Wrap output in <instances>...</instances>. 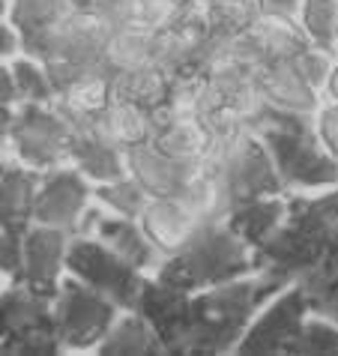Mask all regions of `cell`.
<instances>
[{"instance_id": "cell-19", "label": "cell", "mask_w": 338, "mask_h": 356, "mask_svg": "<svg viewBox=\"0 0 338 356\" xmlns=\"http://www.w3.org/2000/svg\"><path fill=\"white\" fill-rule=\"evenodd\" d=\"M69 162L81 168L93 183H111L120 180V177H129L126 150L99 135L75 132L72 147H69Z\"/></svg>"}, {"instance_id": "cell-25", "label": "cell", "mask_w": 338, "mask_h": 356, "mask_svg": "<svg viewBox=\"0 0 338 356\" xmlns=\"http://www.w3.org/2000/svg\"><path fill=\"white\" fill-rule=\"evenodd\" d=\"M6 66L13 72V81L18 87V99L22 102H42V105L57 102V90L42 60L27 57V54H15L13 60H6Z\"/></svg>"}, {"instance_id": "cell-34", "label": "cell", "mask_w": 338, "mask_h": 356, "mask_svg": "<svg viewBox=\"0 0 338 356\" xmlns=\"http://www.w3.org/2000/svg\"><path fill=\"white\" fill-rule=\"evenodd\" d=\"M335 36H338V31H335Z\"/></svg>"}, {"instance_id": "cell-5", "label": "cell", "mask_w": 338, "mask_h": 356, "mask_svg": "<svg viewBox=\"0 0 338 356\" xmlns=\"http://www.w3.org/2000/svg\"><path fill=\"white\" fill-rule=\"evenodd\" d=\"M72 138V123L57 111V105L22 102L15 105V114L13 108H3V144L13 147L18 162L36 171H51L69 162Z\"/></svg>"}, {"instance_id": "cell-3", "label": "cell", "mask_w": 338, "mask_h": 356, "mask_svg": "<svg viewBox=\"0 0 338 356\" xmlns=\"http://www.w3.org/2000/svg\"><path fill=\"white\" fill-rule=\"evenodd\" d=\"M338 219V186L321 195H287V219L257 249L261 270L296 282L330 254L332 225Z\"/></svg>"}, {"instance_id": "cell-20", "label": "cell", "mask_w": 338, "mask_h": 356, "mask_svg": "<svg viewBox=\"0 0 338 356\" xmlns=\"http://www.w3.org/2000/svg\"><path fill=\"white\" fill-rule=\"evenodd\" d=\"M284 219H287V197L270 195V197H255V201L236 204L234 210L227 213L225 222L231 225L246 243L261 249L278 227H282Z\"/></svg>"}, {"instance_id": "cell-16", "label": "cell", "mask_w": 338, "mask_h": 356, "mask_svg": "<svg viewBox=\"0 0 338 356\" xmlns=\"http://www.w3.org/2000/svg\"><path fill=\"white\" fill-rule=\"evenodd\" d=\"M255 87L264 93L266 102H273L278 108H291V111L312 114L323 105L321 90L308 81V75L303 72V66L296 60L261 66L255 72Z\"/></svg>"}, {"instance_id": "cell-24", "label": "cell", "mask_w": 338, "mask_h": 356, "mask_svg": "<svg viewBox=\"0 0 338 356\" xmlns=\"http://www.w3.org/2000/svg\"><path fill=\"white\" fill-rule=\"evenodd\" d=\"M93 197L102 207H108L111 213L129 216V219H141L144 210L153 201V195L132 174L120 177V180H111V183H93Z\"/></svg>"}, {"instance_id": "cell-17", "label": "cell", "mask_w": 338, "mask_h": 356, "mask_svg": "<svg viewBox=\"0 0 338 356\" xmlns=\"http://www.w3.org/2000/svg\"><path fill=\"white\" fill-rule=\"evenodd\" d=\"M45 171L24 165V162H3V180H0V219L18 231H27L33 225V207L39 195Z\"/></svg>"}, {"instance_id": "cell-13", "label": "cell", "mask_w": 338, "mask_h": 356, "mask_svg": "<svg viewBox=\"0 0 338 356\" xmlns=\"http://www.w3.org/2000/svg\"><path fill=\"white\" fill-rule=\"evenodd\" d=\"M138 312L150 321L168 353H186V341L192 335V293L147 275Z\"/></svg>"}, {"instance_id": "cell-26", "label": "cell", "mask_w": 338, "mask_h": 356, "mask_svg": "<svg viewBox=\"0 0 338 356\" xmlns=\"http://www.w3.org/2000/svg\"><path fill=\"white\" fill-rule=\"evenodd\" d=\"M300 24L314 48L338 57V0H303Z\"/></svg>"}, {"instance_id": "cell-11", "label": "cell", "mask_w": 338, "mask_h": 356, "mask_svg": "<svg viewBox=\"0 0 338 356\" xmlns=\"http://www.w3.org/2000/svg\"><path fill=\"white\" fill-rule=\"evenodd\" d=\"M96 201L93 197V180L87 177L81 168L75 165H61L42 174L33 207V222L63 227L69 234H78L87 207Z\"/></svg>"}, {"instance_id": "cell-29", "label": "cell", "mask_w": 338, "mask_h": 356, "mask_svg": "<svg viewBox=\"0 0 338 356\" xmlns=\"http://www.w3.org/2000/svg\"><path fill=\"white\" fill-rule=\"evenodd\" d=\"M314 123H317V135H321L323 147L338 159V102L330 99L314 111Z\"/></svg>"}, {"instance_id": "cell-15", "label": "cell", "mask_w": 338, "mask_h": 356, "mask_svg": "<svg viewBox=\"0 0 338 356\" xmlns=\"http://www.w3.org/2000/svg\"><path fill=\"white\" fill-rule=\"evenodd\" d=\"M105 210H102V216H99V222L93 227V236L96 240H102L108 249H114L129 264H135L141 273L153 275L159 266H162L165 252L150 240V234L144 231L141 219H129V216L105 213Z\"/></svg>"}, {"instance_id": "cell-18", "label": "cell", "mask_w": 338, "mask_h": 356, "mask_svg": "<svg viewBox=\"0 0 338 356\" xmlns=\"http://www.w3.org/2000/svg\"><path fill=\"white\" fill-rule=\"evenodd\" d=\"M141 225L168 258L188 240V234L198 227V219L180 197H153L141 216Z\"/></svg>"}, {"instance_id": "cell-9", "label": "cell", "mask_w": 338, "mask_h": 356, "mask_svg": "<svg viewBox=\"0 0 338 356\" xmlns=\"http://www.w3.org/2000/svg\"><path fill=\"white\" fill-rule=\"evenodd\" d=\"M3 353H61L63 341L54 323V300L39 296L27 284L6 282L3 300Z\"/></svg>"}, {"instance_id": "cell-10", "label": "cell", "mask_w": 338, "mask_h": 356, "mask_svg": "<svg viewBox=\"0 0 338 356\" xmlns=\"http://www.w3.org/2000/svg\"><path fill=\"white\" fill-rule=\"evenodd\" d=\"M308 318V300L300 282H291L257 312L234 353H291Z\"/></svg>"}, {"instance_id": "cell-14", "label": "cell", "mask_w": 338, "mask_h": 356, "mask_svg": "<svg viewBox=\"0 0 338 356\" xmlns=\"http://www.w3.org/2000/svg\"><path fill=\"white\" fill-rule=\"evenodd\" d=\"M126 162H129V174L153 197H180L207 159L204 162L180 159V156L159 150L153 141H141L126 150Z\"/></svg>"}, {"instance_id": "cell-28", "label": "cell", "mask_w": 338, "mask_h": 356, "mask_svg": "<svg viewBox=\"0 0 338 356\" xmlns=\"http://www.w3.org/2000/svg\"><path fill=\"white\" fill-rule=\"evenodd\" d=\"M24 234L13 225H3V245H0V266H3V279L22 284L24 275Z\"/></svg>"}, {"instance_id": "cell-12", "label": "cell", "mask_w": 338, "mask_h": 356, "mask_svg": "<svg viewBox=\"0 0 338 356\" xmlns=\"http://www.w3.org/2000/svg\"><path fill=\"white\" fill-rule=\"evenodd\" d=\"M72 234L63 227L33 222L24 234V275L22 284L48 300H57L66 273V254Z\"/></svg>"}, {"instance_id": "cell-1", "label": "cell", "mask_w": 338, "mask_h": 356, "mask_svg": "<svg viewBox=\"0 0 338 356\" xmlns=\"http://www.w3.org/2000/svg\"><path fill=\"white\" fill-rule=\"evenodd\" d=\"M287 284L291 282L282 275L257 270L192 293V335L186 353H234L257 312Z\"/></svg>"}, {"instance_id": "cell-21", "label": "cell", "mask_w": 338, "mask_h": 356, "mask_svg": "<svg viewBox=\"0 0 338 356\" xmlns=\"http://www.w3.org/2000/svg\"><path fill=\"white\" fill-rule=\"evenodd\" d=\"M96 353L105 356H144V353H168L162 339L156 335V330L150 326V321L144 318L138 309L120 312V318L114 321L111 332L105 335V341L99 344Z\"/></svg>"}, {"instance_id": "cell-23", "label": "cell", "mask_w": 338, "mask_h": 356, "mask_svg": "<svg viewBox=\"0 0 338 356\" xmlns=\"http://www.w3.org/2000/svg\"><path fill=\"white\" fill-rule=\"evenodd\" d=\"M296 282L305 291L308 312L338 323V254H326L314 270H308Z\"/></svg>"}, {"instance_id": "cell-22", "label": "cell", "mask_w": 338, "mask_h": 356, "mask_svg": "<svg viewBox=\"0 0 338 356\" xmlns=\"http://www.w3.org/2000/svg\"><path fill=\"white\" fill-rule=\"evenodd\" d=\"M6 18L18 27L22 39L51 31L75 13L72 0H3Z\"/></svg>"}, {"instance_id": "cell-8", "label": "cell", "mask_w": 338, "mask_h": 356, "mask_svg": "<svg viewBox=\"0 0 338 356\" xmlns=\"http://www.w3.org/2000/svg\"><path fill=\"white\" fill-rule=\"evenodd\" d=\"M66 273H72L75 279L90 284L93 291L111 296L123 312L138 309V300H141L147 282V273L120 258L96 236H72L66 254Z\"/></svg>"}, {"instance_id": "cell-32", "label": "cell", "mask_w": 338, "mask_h": 356, "mask_svg": "<svg viewBox=\"0 0 338 356\" xmlns=\"http://www.w3.org/2000/svg\"><path fill=\"white\" fill-rule=\"evenodd\" d=\"M330 254H338V219L332 225V236H330Z\"/></svg>"}, {"instance_id": "cell-2", "label": "cell", "mask_w": 338, "mask_h": 356, "mask_svg": "<svg viewBox=\"0 0 338 356\" xmlns=\"http://www.w3.org/2000/svg\"><path fill=\"white\" fill-rule=\"evenodd\" d=\"M261 270V258L227 222H198L188 240L153 273L159 282L198 293L222 282H234Z\"/></svg>"}, {"instance_id": "cell-33", "label": "cell", "mask_w": 338, "mask_h": 356, "mask_svg": "<svg viewBox=\"0 0 338 356\" xmlns=\"http://www.w3.org/2000/svg\"><path fill=\"white\" fill-rule=\"evenodd\" d=\"M72 6H75V13H87L93 6V0H72Z\"/></svg>"}, {"instance_id": "cell-7", "label": "cell", "mask_w": 338, "mask_h": 356, "mask_svg": "<svg viewBox=\"0 0 338 356\" xmlns=\"http://www.w3.org/2000/svg\"><path fill=\"white\" fill-rule=\"evenodd\" d=\"M120 312L123 309L111 296L93 291L90 284L66 273L61 293L54 300V323L63 350H99Z\"/></svg>"}, {"instance_id": "cell-30", "label": "cell", "mask_w": 338, "mask_h": 356, "mask_svg": "<svg viewBox=\"0 0 338 356\" xmlns=\"http://www.w3.org/2000/svg\"><path fill=\"white\" fill-rule=\"evenodd\" d=\"M303 0H264L266 15H284V18H300Z\"/></svg>"}, {"instance_id": "cell-4", "label": "cell", "mask_w": 338, "mask_h": 356, "mask_svg": "<svg viewBox=\"0 0 338 356\" xmlns=\"http://www.w3.org/2000/svg\"><path fill=\"white\" fill-rule=\"evenodd\" d=\"M248 129H255L270 147L287 189L303 192L338 186V159L323 147L317 123L308 120L303 111L264 102L261 114L255 117Z\"/></svg>"}, {"instance_id": "cell-6", "label": "cell", "mask_w": 338, "mask_h": 356, "mask_svg": "<svg viewBox=\"0 0 338 356\" xmlns=\"http://www.w3.org/2000/svg\"><path fill=\"white\" fill-rule=\"evenodd\" d=\"M210 156L227 186L234 207L255 201V197L282 195L287 189L275 168L270 147L264 144V138L255 129H243L234 138H227V141L216 144V150Z\"/></svg>"}, {"instance_id": "cell-31", "label": "cell", "mask_w": 338, "mask_h": 356, "mask_svg": "<svg viewBox=\"0 0 338 356\" xmlns=\"http://www.w3.org/2000/svg\"><path fill=\"white\" fill-rule=\"evenodd\" d=\"M323 93L330 96V99H335V102H338V60H335V66H332V75H330V81H326Z\"/></svg>"}, {"instance_id": "cell-27", "label": "cell", "mask_w": 338, "mask_h": 356, "mask_svg": "<svg viewBox=\"0 0 338 356\" xmlns=\"http://www.w3.org/2000/svg\"><path fill=\"white\" fill-rule=\"evenodd\" d=\"M291 353H338V323L323 318V314L308 312L303 332L293 341Z\"/></svg>"}]
</instances>
